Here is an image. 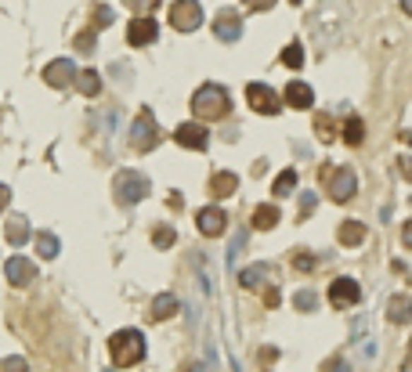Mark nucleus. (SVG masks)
<instances>
[{"mask_svg":"<svg viewBox=\"0 0 412 372\" xmlns=\"http://www.w3.org/2000/svg\"><path fill=\"white\" fill-rule=\"evenodd\" d=\"M8 199H11V188H8V184H0V213H4Z\"/></svg>","mask_w":412,"mask_h":372,"instance_id":"obj_43","label":"nucleus"},{"mask_svg":"<svg viewBox=\"0 0 412 372\" xmlns=\"http://www.w3.org/2000/svg\"><path fill=\"white\" fill-rule=\"evenodd\" d=\"M4 275H8V282H11L15 289H25V286L37 278V264L25 260V257H11V260L4 264Z\"/></svg>","mask_w":412,"mask_h":372,"instance_id":"obj_13","label":"nucleus"},{"mask_svg":"<svg viewBox=\"0 0 412 372\" xmlns=\"http://www.w3.org/2000/svg\"><path fill=\"white\" fill-rule=\"evenodd\" d=\"M188 372H203V365H192V368H188Z\"/></svg>","mask_w":412,"mask_h":372,"instance_id":"obj_46","label":"nucleus"},{"mask_svg":"<svg viewBox=\"0 0 412 372\" xmlns=\"http://www.w3.org/2000/svg\"><path fill=\"white\" fill-rule=\"evenodd\" d=\"M155 37H160V25H155V18H148V15H138V18H131V25H126V44L131 47H148Z\"/></svg>","mask_w":412,"mask_h":372,"instance_id":"obj_9","label":"nucleus"},{"mask_svg":"<svg viewBox=\"0 0 412 372\" xmlns=\"http://www.w3.org/2000/svg\"><path fill=\"white\" fill-rule=\"evenodd\" d=\"M37 250H40V257H44V260H54V257H58V250H61V246H58V235L40 232V235H37Z\"/></svg>","mask_w":412,"mask_h":372,"instance_id":"obj_25","label":"nucleus"},{"mask_svg":"<svg viewBox=\"0 0 412 372\" xmlns=\"http://www.w3.org/2000/svg\"><path fill=\"white\" fill-rule=\"evenodd\" d=\"M232 109V98H228V90L225 87H217V83H203L196 95H192V112L199 123H213V119H225Z\"/></svg>","mask_w":412,"mask_h":372,"instance_id":"obj_1","label":"nucleus"},{"mask_svg":"<svg viewBox=\"0 0 412 372\" xmlns=\"http://www.w3.org/2000/svg\"><path fill=\"white\" fill-rule=\"evenodd\" d=\"M293 304L300 307V311H314V307H319V296H314L311 289H300V293L293 296Z\"/></svg>","mask_w":412,"mask_h":372,"instance_id":"obj_30","label":"nucleus"},{"mask_svg":"<svg viewBox=\"0 0 412 372\" xmlns=\"http://www.w3.org/2000/svg\"><path fill=\"white\" fill-rule=\"evenodd\" d=\"M401 11H405V15L412 18V0H401Z\"/></svg>","mask_w":412,"mask_h":372,"instance_id":"obj_44","label":"nucleus"},{"mask_svg":"<svg viewBox=\"0 0 412 372\" xmlns=\"http://www.w3.org/2000/svg\"><path fill=\"white\" fill-rule=\"evenodd\" d=\"M112 192H116V203H119V206H134V203H141V199L152 192V184H148V177L138 174V170H119L116 181H112Z\"/></svg>","mask_w":412,"mask_h":372,"instance_id":"obj_3","label":"nucleus"},{"mask_svg":"<svg viewBox=\"0 0 412 372\" xmlns=\"http://www.w3.org/2000/svg\"><path fill=\"white\" fill-rule=\"evenodd\" d=\"M126 141H131L134 152H152L155 145H160V127H155V116L148 109L138 112V119L131 123V134H126Z\"/></svg>","mask_w":412,"mask_h":372,"instance_id":"obj_4","label":"nucleus"},{"mask_svg":"<svg viewBox=\"0 0 412 372\" xmlns=\"http://www.w3.org/2000/svg\"><path fill=\"white\" fill-rule=\"evenodd\" d=\"M275 278V268L271 264H249L242 275H239V286L242 289H261V286H268Z\"/></svg>","mask_w":412,"mask_h":372,"instance_id":"obj_15","label":"nucleus"},{"mask_svg":"<svg viewBox=\"0 0 412 372\" xmlns=\"http://www.w3.org/2000/svg\"><path fill=\"white\" fill-rule=\"evenodd\" d=\"M76 66L69 58H54V61H47L44 66V83L47 87H69V83H76Z\"/></svg>","mask_w":412,"mask_h":372,"instance_id":"obj_11","label":"nucleus"},{"mask_svg":"<svg viewBox=\"0 0 412 372\" xmlns=\"http://www.w3.org/2000/svg\"><path fill=\"white\" fill-rule=\"evenodd\" d=\"M398 170H401V177H405V181H412V160H408V156H401V160H398Z\"/></svg>","mask_w":412,"mask_h":372,"instance_id":"obj_40","label":"nucleus"},{"mask_svg":"<svg viewBox=\"0 0 412 372\" xmlns=\"http://www.w3.org/2000/svg\"><path fill=\"white\" fill-rule=\"evenodd\" d=\"M126 8H131L134 15H152L155 8H160V0H126Z\"/></svg>","mask_w":412,"mask_h":372,"instance_id":"obj_31","label":"nucleus"},{"mask_svg":"<svg viewBox=\"0 0 412 372\" xmlns=\"http://www.w3.org/2000/svg\"><path fill=\"white\" fill-rule=\"evenodd\" d=\"M4 235H8L11 246H22L29 239V221H25V217H11V221L4 224Z\"/></svg>","mask_w":412,"mask_h":372,"instance_id":"obj_23","label":"nucleus"},{"mask_svg":"<svg viewBox=\"0 0 412 372\" xmlns=\"http://www.w3.org/2000/svg\"><path fill=\"white\" fill-rule=\"evenodd\" d=\"M286 105H293V109H311V105H314V90H311L307 83L293 80V83L286 87Z\"/></svg>","mask_w":412,"mask_h":372,"instance_id":"obj_19","label":"nucleus"},{"mask_svg":"<svg viewBox=\"0 0 412 372\" xmlns=\"http://www.w3.org/2000/svg\"><path fill=\"white\" fill-rule=\"evenodd\" d=\"M362 300V286L355 282V278H333V286H329V304L333 307H355Z\"/></svg>","mask_w":412,"mask_h":372,"instance_id":"obj_10","label":"nucleus"},{"mask_svg":"<svg viewBox=\"0 0 412 372\" xmlns=\"http://www.w3.org/2000/svg\"><path fill=\"white\" fill-rule=\"evenodd\" d=\"M336 239H340V246H358V242H365V224L362 221H343L336 228Z\"/></svg>","mask_w":412,"mask_h":372,"instance_id":"obj_21","label":"nucleus"},{"mask_svg":"<svg viewBox=\"0 0 412 372\" xmlns=\"http://www.w3.org/2000/svg\"><path fill=\"white\" fill-rule=\"evenodd\" d=\"M282 66H290V69H300V66H304V51H300V44H290L286 51H282Z\"/></svg>","mask_w":412,"mask_h":372,"instance_id":"obj_29","label":"nucleus"},{"mask_svg":"<svg viewBox=\"0 0 412 372\" xmlns=\"http://www.w3.org/2000/svg\"><path fill=\"white\" fill-rule=\"evenodd\" d=\"M311 210H314V192H304L300 196V217H311Z\"/></svg>","mask_w":412,"mask_h":372,"instance_id":"obj_37","label":"nucleus"},{"mask_svg":"<svg viewBox=\"0 0 412 372\" xmlns=\"http://www.w3.org/2000/svg\"><path fill=\"white\" fill-rule=\"evenodd\" d=\"M109 354H112V361L119 368L138 365L145 358V336L138 329H119V332H112L109 336Z\"/></svg>","mask_w":412,"mask_h":372,"instance_id":"obj_2","label":"nucleus"},{"mask_svg":"<svg viewBox=\"0 0 412 372\" xmlns=\"http://www.w3.org/2000/svg\"><path fill=\"white\" fill-rule=\"evenodd\" d=\"M275 8V0H246V11H268Z\"/></svg>","mask_w":412,"mask_h":372,"instance_id":"obj_38","label":"nucleus"},{"mask_svg":"<svg viewBox=\"0 0 412 372\" xmlns=\"http://www.w3.org/2000/svg\"><path fill=\"white\" fill-rule=\"evenodd\" d=\"M264 304H268V307H278V289H275V286H268V293H264Z\"/></svg>","mask_w":412,"mask_h":372,"instance_id":"obj_41","label":"nucleus"},{"mask_svg":"<svg viewBox=\"0 0 412 372\" xmlns=\"http://www.w3.org/2000/svg\"><path fill=\"white\" fill-rule=\"evenodd\" d=\"M76 90L83 98H98V90H102V76H98V69H83V73H76Z\"/></svg>","mask_w":412,"mask_h":372,"instance_id":"obj_20","label":"nucleus"},{"mask_svg":"<svg viewBox=\"0 0 412 372\" xmlns=\"http://www.w3.org/2000/svg\"><path fill=\"white\" fill-rule=\"evenodd\" d=\"M174 141H177L181 148L203 152V148L210 145V134H206V127H203V123H181V127L174 131Z\"/></svg>","mask_w":412,"mask_h":372,"instance_id":"obj_12","label":"nucleus"},{"mask_svg":"<svg viewBox=\"0 0 412 372\" xmlns=\"http://www.w3.org/2000/svg\"><path fill=\"white\" fill-rule=\"evenodd\" d=\"M0 372H29V365L22 358H4L0 361Z\"/></svg>","mask_w":412,"mask_h":372,"instance_id":"obj_33","label":"nucleus"},{"mask_svg":"<svg viewBox=\"0 0 412 372\" xmlns=\"http://www.w3.org/2000/svg\"><path fill=\"white\" fill-rule=\"evenodd\" d=\"M177 307H181V304H177L174 293H160V296L152 300V307H148V318H152V322H167V318L177 315Z\"/></svg>","mask_w":412,"mask_h":372,"instance_id":"obj_16","label":"nucleus"},{"mask_svg":"<svg viewBox=\"0 0 412 372\" xmlns=\"http://www.w3.org/2000/svg\"><path fill=\"white\" fill-rule=\"evenodd\" d=\"M297 188V170H282L278 177H275V184H271V192L282 199V196H290Z\"/></svg>","mask_w":412,"mask_h":372,"instance_id":"obj_26","label":"nucleus"},{"mask_svg":"<svg viewBox=\"0 0 412 372\" xmlns=\"http://www.w3.org/2000/svg\"><path fill=\"white\" fill-rule=\"evenodd\" d=\"M235 188H239V177H235L232 170H217V174L210 177V192H213L217 199H228V196H235Z\"/></svg>","mask_w":412,"mask_h":372,"instance_id":"obj_18","label":"nucleus"},{"mask_svg":"<svg viewBox=\"0 0 412 372\" xmlns=\"http://www.w3.org/2000/svg\"><path fill=\"white\" fill-rule=\"evenodd\" d=\"M275 224H278V206L264 203V206L253 210V228H257V232H271Z\"/></svg>","mask_w":412,"mask_h":372,"instance_id":"obj_22","label":"nucleus"},{"mask_svg":"<svg viewBox=\"0 0 412 372\" xmlns=\"http://www.w3.org/2000/svg\"><path fill=\"white\" fill-rule=\"evenodd\" d=\"M213 33H217V40H225V44H235L239 37H242V18H239V11H220L217 18H213Z\"/></svg>","mask_w":412,"mask_h":372,"instance_id":"obj_14","label":"nucleus"},{"mask_svg":"<svg viewBox=\"0 0 412 372\" xmlns=\"http://www.w3.org/2000/svg\"><path fill=\"white\" fill-rule=\"evenodd\" d=\"M322 177H326V188H329V199L333 203H347V199L358 192V174L351 167H336V170L326 167Z\"/></svg>","mask_w":412,"mask_h":372,"instance_id":"obj_5","label":"nucleus"},{"mask_svg":"<svg viewBox=\"0 0 412 372\" xmlns=\"http://www.w3.org/2000/svg\"><path fill=\"white\" fill-rule=\"evenodd\" d=\"M242 242H246V232H239V235H235V242H232V250H228V260H235V257H239V250H242Z\"/></svg>","mask_w":412,"mask_h":372,"instance_id":"obj_39","label":"nucleus"},{"mask_svg":"<svg viewBox=\"0 0 412 372\" xmlns=\"http://www.w3.org/2000/svg\"><path fill=\"white\" fill-rule=\"evenodd\" d=\"M246 102L253 112H261V116H275L282 105H278V95L268 87V83H249L246 87Z\"/></svg>","mask_w":412,"mask_h":372,"instance_id":"obj_7","label":"nucleus"},{"mask_svg":"<svg viewBox=\"0 0 412 372\" xmlns=\"http://www.w3.org/2000/svg\"><path fill=\"white\" fill-rule=\"evenodd\" d=\"M293 268H297V271H311V268H314V257H311V253H297V257H293Z\"/></svg>","mask_w":412,"mask_h":372,"instance_id":"obj_35","label":"nucleus"},{"mask_svg":"<svg viewBox=\"0 0 412 372\" xmlns=\"http://www.w3.org/2000/svg\"><path fill=\"white\" fill-rule=\"evenodd\" d=\"M112 8H98V11H94V29H105V25H112Z\"/></svg>","mask_w":412,"mask_h":372,"instance_id":"obj_32","label":"nucleus"},{"mask_svg":"<svg viewBox=\"0 0 412 372\" xmlns=\"http://www.w3.org/2000/svg\"><path fill=\"white\" fill-rule=\"evenodd\" d=\"M401 372H412V354L405 358V365H401Z\"/></svg>","mask_w":412,"mask_h":372,"instance_id":"obj_45","label":"nucleus"},{"mask_svg":"<svg viewBox=\"0 0 412 372\" xmlns=\"http://www.w3.org/2000/svg\"><path fill=\"white\" fill-rule=\"evenodd\" d=\"M76 51H83V54H90V51H94V33H90V29L76 37Z\"/></svg>","mask_w":412,"mask_h":372,"instance_id":"obj_34","label":"nucleus"},{"mask_svg":"<svg viewBox=\"0 0 412 372\" xmlns=\"http://www.w3.org/2000/svg\"><path fill=\"white\" fill-rule=\"evenodd\" d=\"M174 239H177V235H174V228H170V224H163V228H155V232H152L155 250H170V246H174Z\"/></svg>","mask_w":412,"mask_h":372,"instance_id":"obj_28","label":"nucleus"},{"mask_svg":"<svg viewBox=\"0 0 412 372\" xmlns=\"http://www.w3.org/2000/svg\"><path fill=\"white\" fill-rule=\"evenodd\" d=\"M196 228H199V235H206V239L225 235V228H228V213L220 210V206H203V210L196 213Z\"/></svg>","mask_w":412,"mask_h":372,"instance_id":"obj_8","label":"nucleus"},{"mask_svg":"<svg viewBox=\"0 0 412 372\" xmlns=\"http://www.w3.org/2000/svg\"><path fill=\"white\" fill-rule=\"evenodd\" d=\"M170 25L177 33H192L203 25V4L199 0H174L170 4Z\"/></svg>","mask_w":412,"mask_h":372,"instance_id":"obj_6","label":"nucleus"},{"mask_svg":"<svg viewBox=\"0 0 412 372\" xmlns=\"http://www.w3.org/2000/svg\"><path fill=\"white\" fill-rule=\"evenodd\" d=\"M322 372H351V368H347V361H343V358H329V361L322 365Z\"/></svg>","mask_w":412,"mask_h":372,"instance_id":"obj_36","label":"nucleus"},{"mask_svg":"<svg viewBox=\"0 0 412 372\" xmlns=\"http://www.w3.org/2000/svg\"><path fill=\"white\" fill-rule=\"evenodd\" d=\"M314 131H319V138H322V141H333V138H336V127H333V116H326V112H319V116H314Z\"/></svg>","mask_w":412,"mask_h":372,"instance_id":"obj_27","label":"nucleus"},{"mask_svg":"<svg viewBox=\"0 0 412 372\" xmlns=\"http://www.w3.org/2000/svg\"><path fill=\"white\" fill-rule=\"evenodd\" d=\"M387 318H391L394 325H408V322H412V300H408L405 293H398V296L387 300Z\"/></svg>","mask_w":412,"mask_h":372,"instance_id":"obj_17","label":"nucleus"},{"mask_svg":"<svg viewBox=\"0 0 412 372\" xmlns=\"http://www.w3.org/2000/svg\"><path fill=\"white\" fill-rule=\"evenodd\" d=\"M343 141H347V145H362V141H365V123H362L358 116H351V119L343 123Z\"/></svg>","mask_w":412,"mask_h":372,"instance_id":"obj_24","label":"nucleus"},{"mask_svg":"<svg viewBox=\"0 0 412 372\" xmlns=\"http://www.w3.org/2000/svg\"><path fill=\"white\" fill-rule=\"evenodd\" d=\"M401 242L412 250V221H405V228H401Z\"/></svg>","mask_w":412,"mask_h":372,"instance_id":"obj_42","label":"nucleus"}]
</instances>
